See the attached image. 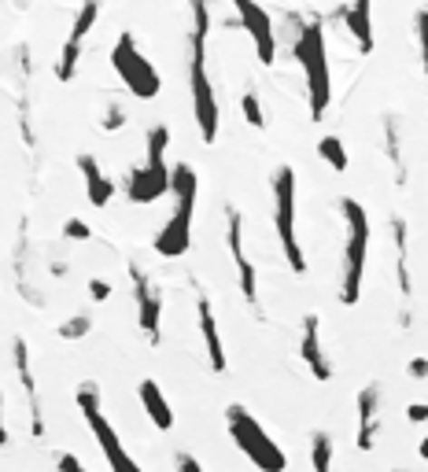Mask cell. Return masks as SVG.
Returning a JSON list of instances; mask_svg holds the SVG:
<instances>
[{
    "label": "cell",
    "mask_w": 428,
    "mask_h": 472,
    "mask_svg": "<svg viewBox=\"0 0 428 472\" xmlns=\"http://www.w3.org/2000/svg\"><path fill=\"white\" fill-rule=\"evenodd\" d=\"M207 34H210V8L207 0H192V37H189V85H192V114L203 144H214L219 137V100L207 74Z\"/></svg>",
    "instance_id": "cell-1"
},
{
    "label": "cell",
    "mask_w": 428,
    "mask_h": 472,
    "mask_svg": "<svg viewBox=\"0 0 428 472\" xmlns=\"http://www.w3.org/2000/svg\"><path fill=\"white\" fill-rule=\"evenodd\" d=\"M292 55L306 78V100H310V118L317 123L333 103V71H329V52H326V34L321 23H299L296 19V41Z\"/></svg>",
    "instance_id": "cell-2"
},
{
    "label": "cell",
    "mask_w": 428,
    "mask_h": 472,
    "mask_svg": "<svg viewBox=\"0 0 428 472\" xmlns=\"http://www.w3.org/2000/svg\"><path fill=\"white\" fill-rule=\"evenodd\" d=\"M170 192H174V214L155 232L151 248L163 259H181L192 248V214H196V196H199V177L189 162H178L170 170Z\"/></svg>",
    "instance_id": "cell-3"
},
{
    "label": "cell",
    "mask_w": 428,
    "mask_h": 472,
    "mask_svg": "<svg viewBox=\"0 0 428 472\" xmlns=\"http://www.w3.org/2000/svg\"><path fill=\"white\" fill-rule=\"evenodd\" d=\"M226 428H229V439L237 443V450L258 472H285L288 468V457H285L281 443L258 425V418H255L248 406H240V402L226 406Z\"/></svg>",
    "instance_id": "cell-4"
},
{
    "label": "cell",
    "mask_w": 428,
    "mask_h": 472,
    "mask_svg": "<svg viewBox=\"0 0 428 472\" xmlns=\"http://www.w3.org/2000/svg\"><path fill=\"white\" fill-rule=\"evenodd\" d=\"M340 214H344V225H347L344 273H340V303L355 307L362 300V277H365V259H369V214L351 196L340 200Z\"/></svg>",
    "instance_id": "cell-5"
},
{
    "label": "cell",
    "mask_w": 428,
    "mask_h": 472,
    "mask_svg": "<svg viewBox=\"0 0 428 472\" xmlns=\"http://www.w3.org/2000/svg\"><path fill=\"white\" fill-rule=\"evenodd\" d=\"M167 148H170V130L167 126H151L148 130V155L141 166L130 170L126 177V200L144 207L155 203L170 192V162H167Z\"/></svg>",
    "instance_id": "cell-6"
},
{
    "label": "cell",
    "mask_w": 428,
    "mask_h": 472,
    "mask_svg": "<svg viewBox=\"0 0 428 472\" xmlns=\"http://www.w3.org/2000/svg\"><path fill=\"white\" fill-rule=\"evenodd\" d=\"M74 402H78V409H82V418H85V425H89V432L96 436V443H100V450H103V457H107V465H112V472H144L133 457H130V450H126V443L119 439V428L103 418V409H100V388H96V380H82L78 384V391H74Z\"/></svg>",
    "instance_id": "cell-7"
},
{
    "label": "cell",
    "mask_w": 428,
    "mask_h": 472,
    "mask_svg": "<svg viewBox=\"0 0 428 472\" xmlns=\"http://www.w3.org/2000/svg\"><path fill=\"white\" fill-rule=\"evenodd\" d=\"M270 189H274V229H277L281 251L288 259V270L296 277H303L306 273V255H303V244L296 236V170L292 166H277Z\"/></svg>",
    "instance_id": "cell-8"
},
{
    "label": "cell",
    "mask_w": 428,
    "mask_h": 472,
    "mask_svg": "<svg viewBox=\"0 0 428 472\" xmlns=\"http://www.w3.org/2000/svg\"><path fill=\"white\" fill-rule=\"evenodd\" d=\"M112 67L119 74V82L137 96V100H155L159 89H163V78L151 67V59L137 48L133 34H119L115 48H112Z\"/></svg>",
    "instance_id": "cell-9"
},
{
    "label": "cell",
    "mask_w": 428,
    "mask_h": 472,
    "mask_svg": "<svg viewBox=\"0 0 428 472\" xmlns=\"http://www.w3.org/2000/svg\"><path fill=\"white\" fill-rule=\"evenodd\" d=\"M130 280H133V300H137V325L144 339L159 347L163 343V295H159L155 280L141 266H130Z\"/></svg>",
    "instance_id": "cell-10"
},
{
    "label": "cell",
    "mask_w": 428,
    "mask_h": 472,
    "mask_svg": "<svg viewBox=\"0 0 428 472\" xmlns=\"http://www.w3.org/2000/svg\"><path fill=\"white\" fill-rule=\"evenodd\" d=\"M233 8H237V19H240V26L248 30V37L255 44L258 64L274 67V59H277V30H274L270 12H266L258 0H233Z\"/></svg>",
    "instance_id": "cell-11"
},
{
    "label": "cell",
    "mask_w": 428,
    "mask_h": 472,
    "mask_svg": "<svg viewBox=\"0 0 428 472\" xmlns=\"http://www.w3.org/2000/svg\"><path fill=\"white\" fill-rule=\"evenodd\" d=\"M355 418H358L355 447L362 454L377 450V439H381V428H384V391H381V384H365L355 395Z\"/></svg>",
    "instance_id": "cell-12"
},
{
    "label": "cell",
    "mask_w": 428,
    "mask_h": 472,
    "mask_svg": "<svg viewBox=\"0 0 428 472\" xmlns=\"http://www.w3.org/2000/svg\"><path fill=\"white\" fill-rule=\"evenodd\" d=\"M226 241H229V255H233V266H237V280H240V295L248 307H258V277H255V266L244 251V218L237 207H226Z\"/></svg>",
    "instance_id": "cell-13"
},
{
    "label": "cell",
    "mask_w": 428,
    "mask_h": 472,
    "mask_svg": "<svg viewBox=\"0 0 428 472\" xmlns=\"http://www.w3.org/2000/svg\"><path fill=\"white\" fill-rule=\"evenodd\" d=\"M96 19H100V0H85V5L78 8V15H74L71 37H67V44H63V52H60V64H56V78H60V82H71V78L78 74L82 44H85L89 30L96 26Z\"/></svg>",
    "instance_id": "cell-14"
},
{
    "label": "cell",
    "mask_w": 428,
    "mask_h": 472,
    "mask_svg": "<svg viewBox=\"0 0 428 472\" xmlns=\"http://www.w3.org/2000/svg\"><path fill=\"white\" fill-rule=\"evenodd\" d=\"M299 359L303 366L310 369L314 380H333V362L326 354V343H321V318L317 314H306L303 318V329H299Z\"/></svg>",
    "instance_id": "cell-15"
},
{
    "label": "cell",
    "mask_w": 428,
    "mask_h": 472,
    "mask_svg": "<svg viewBox=\"0 0 428 472\" xmlns=\"http://www.w3.org/2000/svg\"><path fill=\"white\" fill-rule=\"evenodd\" d=\"M12 354H15V373H19V384H23L26 406H30V432H34V436H44V413H41L37 380H34V366H30V347H26L23 336L12 343Z\"/></svg>",
    "instance_id": "cell-16"
},
{
    "label": "cell",
    "mask_w": 428,
    "mask_h": 472,
    "mask_svg": "<svg viewBox=\"0 0 428 472\" xmlns=\"http://www.w3.org/2000/svg\"><path fill=\"white\" fill-rule=\"evenodd\" d=\"M196 318H199V336H203V347H207V366L214 373H226L229 359H226V347H222V332H219V321H214V307L203 291L196 295Z\"/></svg>",
    "instance_id": "cell-17"
},
{
    "label": "cell",
    "mask_w": 428,
    "mask_h": 472,
    "mask_svg": "<svg viewBox=\"0 0 428 472\" xmlns=\"http://www.w3.org/2000/svg\"><path fill=\"white\" fill-rule=\"evenodd\" d=\"M78 170H82V182H85V192H89V203H92V207H107V203L115 200L119 185L100 170V162H96L92 155L82 152V155H78Z\"/></svg>",
    "instance_id": "cell-18"
},
{
    "label": "cell",
    "mask_w": 428,
    "mask_h": 472,
    "mask_svg": "<svg viewBox=\"0 0 428 472\" xmlns=\"http://www.w3.org/2000/svg\"><path fill=\"white\" fill-rule=\"evenodd\" d=\"M137 398H141V406H144V413H148V421H151L159 432H170V428H174V409H170L163 388H159L155 380H141V384H137Z\"/></svg>",
    "instance_id": "cell-19"
},
{
    "label": "cell",
    "mask_w": 428,
    "mask_h": 472,
    "mask_svg": "<svg viewBox=\"0 0 428 472\" xmlns=\"http://www.w3.org/2000/svg\"><path fill=\"white\" fill-rule=\"evenodd\" d=\"M344 26L355 37L358 52L369 55L373 52V0H351L344 8Z\"/></svg>",
    "instance_id": "cell-20"
},
{
    "label": "cell",
    "mask_w": 428,
    "mask_h": 472,
    "mask_svg": "<svg viewBox=\"0 0 428 472\" xmlns=\"http://www.w3.org/2000/svg\"><path fill=\"white\" fill-rule=\"evenodd\" d=\"M392 236H395V273H399V295L403 303L413 295V280H410V236H406V221L395 218L392 221Z\"/></svg>",
    "instance_id": "cell-21"
},
{
    "label": "cell",
    "mask_w": 428,
    "mask_h": 472,
    "mask_svg": "<svg viewBox=\"0 0 428 472\" xmlns=\"http://www.w3.org/2000/svg\"><path fill=\"white\" fill-rule=\"evenodd\" d=\"M310 468L314 472H333V436L329 432L310 436Z\"/></svg>",
    "instance_id": "cell-22"
},
{
    "label": "cell",
    "mask_w": 428,
    "mask_h": 472,
    "mask_svg": "<svg viewBox=\"0 0 428 472\" xmlns=\"http://www.w3.org/2000/svg\"><path fill=\"white\" fill-rule=\"evenodd\" d=\"M317 155L326 159V162H329V166H333L336 173H344V170L351 166V159H347V148H344V141H340V137H333V133L317 141Z\"/></svg>",
    "instance_id": "cell-23"
},
{
    "label": "cell",
    "mask_w": 428,
    "mask_h": 472,
    "mask_svg": "<svg viewBox=\"0 0 428 472\" xmlns=\"http://www.w3.org/2000/svg\"><path fill=\"white\" fill-rule=\"evenodd\" d=\"M240 111H244V118H248V126L266 130V111H262V103H258V93H255V89H248V93L240 96Z\"/></svg>",
    "instance_id": "cell-24"
},
{
    "label": "cell",
    "mask_w": 428,
    "mask_h": 472,
    "mask_svg": "<svg viewBox=\"0 0 428 472\" xmlns=\"http://www.w3.org/2000/svg\"><path fill=\"white\" fill-rule=\"evenodd\" d=\"M384 137H388V159L395 162V170H399V185L406 182V166H403V152H399V123L395 118H384Z\"/></svg>",
    "instance_id": "cell-25"
},
{
    "label": "cell",
    "mask_w": 428,
    "mask_h": 472,
    "mask_svg": "<svg viewBox=\"0 0 428 472\" xmlns=\"http://www.w3.org/2000/svg\"><path fill=\"white\" fill-rule=\"evenodd\" d=\"M413 34H417V48H421V71H424V82H428V8H421L413 15Z\"/></svg>",
    "instance_id": "cell-26"
},
{
    "label": "cell",
    "mask_w": 428,
    "mask_h": 472,
    "mask_svg": "<svg viewBox=\"0 0 428 472\" xmlns=\"http://www.w3.org/2000/svg\"><path fill=\"white\" fill-rule=\"evenodd\" d=\"M56 332H60V339H82V336L92 332V318H89V314H74V318H67Z\"/></svg>",
    "instance_id": "cell-27"
},
{
    "label": "cell",
    "mask_w": 428,
    "mask_h": 472,
    "mask_svg": "<svg viewBox=\"0 0 428 472\" xmlns=\"http://www.w3.org/2000/svg\"><path fill=\"white\" fill-rule=\"evenodd\" d=\"M107 133H115V130H122L126 126V111L119 107V103H107V111H103V123H100Z\"/></svg>",
    "instance_id": "cell-28"
},
{
    "label": "cell",
    "mask_w": 428,
    "mask_h": 472,
    "mask_svg": "<svg viewBox=\"0 0 428 472\" xmlns=\"http://www.w3.org/2000/svg\"><path fill=\"white\" fill-rule=\"evenodd\" d=\"M63 236H67V241H89L92 229H89V221H82V218H67Z\"/></svg>",
    "instance_id": "cell-29"
},
{
    "label": "cell",
    "mask_w": 428,
    "mask_h": 472,
    "mask_svg": "<svg viewBox=\"0 0 428 472\" xmlns=\"http://www.w3.org/2000/svg\"><path fill=\"white\" fill-rule=\"evenodd\" d=\"M174 468H178V472H203V465H199L189 450H178V454H174Z\"/></svg>",
    "instance_id": "cell-30"
},
{
    "label": "cell",
    "mask_w": 428,
    "mask_h": 472,
    "mask_svg": "<svg viewBox=\"0 0 428 472\" xmlns=\"http://www.w3.org/2000/svg\"><path fill=\"white\" fill-rule=\"evenodd\" d=\"M406 421L410 425H428V402H410L406 406Z\"/></svg>",
    "instance_id": "cell-31"
},
{
    "label": "cell",
    "mask_w": 428,
    "mask_h": 472,
    "mask_svg": "<svg viewBox=\"0 0 428 472\" xmlns=\"http://www.w3.org/2000/svg\"><path fill=\"white\" fill-rule=\"evenodd\" d=\"M56 468H60V472H89V468L78 461V454H56Z\"/></svg>",
    "instance_id": "cell-32"
},
{
    "label": "cell",
    "mask_w": 428,
    "mask_h": 472,
    "mask_svg": "<svg viewBox=\"0 0 428 472\" xmlns=\"http://www.w3.org/2000/svg\"><path fill=\"white\" fill-rule=\"evenodd\" d=\"M89 295H92L96 303L112 300V284H107V280H100V277H92V280H89Z\"/></svg>",
    "instance_id": "cell-33"
},
{
    "label": "cell",
    "mask_w": 428,
    "mask_h": 472,
    "mask_svg": "<svg viewBox=\"0 0 428 472\" xmlns=\"http://www.w3.org/2000/svg\"><path fill=\"white\" fill-rule=\"evenodd\" d=\"M406 373H410L413 380H428V359H410V362H406Z\"/></svg>",
    "instance_id": "cell-34"
},
{
    "label": "cell",
    "mask_w": 428,
    "mask_h": 472,
    "mask_svg": "<svg viewBox=\"0 0 428 472\" xmlns=\"http://www.w3.org/2000/svg\"><path fill=\"white\" fill-rule=\"evenodd\" d=\"M0 447H8V428H5V391H0Z\"/></svg>",
    "instance_id": "cell-35"
},
{
    "label": "cell",
    "mask_w": 428,
    "mask_h": 472,
    "mask_svg": "<svg viewBox=\"0 0 428 472\" xmlns=\"http://www.w3.org/2000/svg\"><path fill=\"white\" fill-rule=\"evenodd\" d=\"M417 454H421V461H428V436L417 443Z\"/></svg>",
    "instance_id": "cell-36"
},
{
    "label": "cell",
    "mask_w": 428,
    "mask_h": 472,
    "mask_svg": "<svg viewBox=\"0 0 428 472\" xmlns=\"http://www.w3.org/2000/svg\"><path fill=\"white\" fill-rule=\"evenodd\" d=\"M399 472H406V468H399Z\"/></svg>",
    "instance_id": "cell-37"
}]
</instances>
